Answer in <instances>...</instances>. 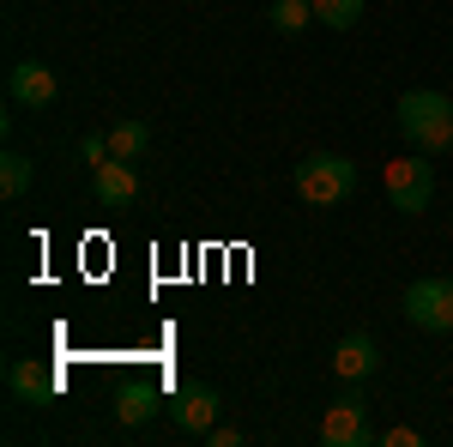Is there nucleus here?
Wrapping results in <instances>:
<instances>
[{"label":"nucleus","instance_id":"1","mask_svg":"<svg viewBox=\"0 0 453 447\" xmlns=\"http://www.w3.org/2000/svg\"><path fill=\"white\" fill-rule=\"evenodd\" d=\"M399 134L411 139L423 158L453 151V97L448 91H405L399 97Z\"/></svg>","mask_w":453,"mask_h":447},{"label":"nucleus","instance_id":"2","mask_svg":"<svg viewBox=\"0 0 453 447\" xmlns=\"http://www.w3.org/2000/svg\"><path fill=\"white\" fill-rule=\"evenodd\" d=\"M296 194L309 206H345L350 194H357V164H350L345 151H309L296 164Z\"/></svg>","mask_w":453,"mask_h":447},{"label":"nucleus","instance_id":"3","mask_svg":"<svg viewBox=\"0 0 453 447\" xmlns=\"http://www.w3.org/2000/svg\"><path fill=\"white\" fill-rule=\"evenodd\" d=\"M381 194L393 212H405V218H418V212H429V200H435V170L418 158H393L381 170Z\"/></svg>","mask_w":453,"mask_h":447},{"label":"nucleus","instance_id":"4","mask_svg":"<svg viewBox=\"0 0 453 447\" xmlns=\"http://www.w3.org/2000/svg\"><path fill=\"white\" fill-rule=\"evenodd\" d=\"M320 442H326V447H369V442H381L375 423H369V399H363L357 387L339 393V399L326 405V417H320Z\"/></svg>","mask_w":453,"mask_h":447},{"label":"nucleus","instance_id":"5","mask_svg":"<svg viewBox=\"0 0 453 447\" xmlns=\"http://www.w3.org/2000/svg\"><path fill=\"white\" fill-rule=\"evenodd\" d=\"M405 320L423 333H453V278H418L405 290Z\"/></svg>","mask_w":453,"mask_h":447},{"label":"nucleus","instance_id":"6","mask_svg":"<svg viewBox=\"0 0 453 447\" xmlns=\"http://www.w3.org/2000/svg\"><path fill=\"white\" fill-rule=\"evenodd\" d=\"M218 387H206V381H181L170 393V417H175V429H188V435H206L211 423H218Z\"/></svg>","mask_w":453,"mask_h":447},{"label":"nucleus","instance_id":"7","mask_svg":"<svg viewBox=\"0 0 453 447\" xmlns=\"http://www.w3.org/2000/svg\"><path fill=\"white\" fill-rule=\"evenodd\" d=\"M55 67H42V61H19V67L6 73V97H12V109H49L55 104Z\"/></svg>","mask_w":453,"mask_h":447},{"label":"nucleus","instance_id":"8","mask_svg":"<svg viewBox=\"0 0 453 447\" xmlns=\"http://www.w3.org/2000/svg\"><path fill=\"white\" fill-rule=\"evenodd\" d=\"M91 188H97V206L121 212V206H134V200H140V170H134L127 158H109V164L91 170Z\"/></svg>","mask_w":453,"mask_h":447},{"label":"nucleus","instance_id":"9","mask_svg":"<svg viewBox=\"0 0 453 447\" xmlns=\"http://www.w3.org/2000/svg\"><path fill=\"white\" fill-rule=\"evenodd\" d=\"M375 363H381V351H375L369 333H345V339L333 344V375L339 381H369Z\"/></svg>","mask_w":453,"mask_h":447},{"label":"nucleus","instance_id":"10","mask_svg":"<svg viewBox=\"0 0 453 447\" xmlns=\"http://www.w3.org/2000/svg\"><path fill=\"white\" fill-rule=\"evenodd\" d=\"M6 387H12L19 405H42V399L61 393V375H55L49 363H12V369H6Z\"/></svg>","mask_w":453,"mask_h":447},{"label":"nucleus","instance_id":"11","mask_svg":"<svg viewBox=\"0 0 453 447\" xmlns=\"http://www.w3.org/2000/svg\"><path fill=\"white\" fill-rule=\"evenodd\" d=\"M145 145H151V127H145V121H134V115L109 127V151H115V158H127V164H140Z\"/></svg>","mask_w":453,"mask_h":447},{"label":"nucleus","instance_id":"12","mask_svg":"<svg viewBox=\"0 0 453 447\" xmlns=\"http://www.w3.org/2000/svg\"><path fill=\"white\" fill-rule=\"evenodd\" d=\"M151 412H157V387H151V381H134V387L115 393V417H121V423H145Z\"/></svg>","mask_w":453,"mask_h":447},{"label":"nucleus","instance_id":"13","mask_svg":"<svg viewBox=\"0 0 453 447\" xmlns=\"http://www.w3.org/2000/svg\"><path fill=\"white\" fill-rule=\"evenodd\" d=\"M31 158H25V151H6V158H0V194H6V200H25V194H31Z\"/></svg>","mask_w":453,"mask_h":447},{"label":"nucleus","instance_id":"14","mask_svg":"<svg viewBox=\"0 0 453 447\" xmlns=\"http://www.w3.org/2000/svg\"><path fill=\"white\" fill-rule=\"evenodd\" d=\"M314 19H320L326 31H350V25L363 19V0H314Z\"/></svg>","mask_w":453,"mask_h":447},{"label":"nucleus","instance_id":"15","mask_svg":"<svg viewBox=\"0 0 453 447\" xmlns=\"http://www.w3.org/2000/svg\"><path fill=\"white\" fill-rule=\"evenodd\" d=\"M273 25L284 36H296L303 25H314V0H273Z\"/></svg>","mask_w":453,"mask_h":447},{"label":"nucleus","instance_id":"16","mask_svg":"<svg viewBox=\"0 0 453 447\" xmlns=\"http://www.w3.org/2000/svg\"><path fill=\"white\" fill-rule=\"evenodd\" d=\"M79 158H85L91 170H97V164H109V158H115V151H109V134H85V139H79Z\"/></svg>","mask_w":453,"mask_h":447},{"label":"nucleus","instance_id":"17","mask_svg":"<svg viewBox=\"0 0 453 447\" xmlns=\"http://www.w3.org/2000/svg\"><path fill=\"white\" fill-rule=\"evenodd\" d=\"M206 442H211V447H236V442H242V429H236V423H211Z\"/></svg>","mask_w":453,"mask_h":447},{"label":"nucleus","instance_id":"18","mask_svg":"<svg viewBox=\"0 0 453 447\" xmlns=\"http://www.w3.org/2000/svg\"><path fill=\"white\" fill-rule=\"evenodd\" d=\"M423 442V435H418V429H405V423H399V429H387V435H381V447H418Z\"/></svg>","mask_w":453,"mask_h":447}]
</instances>
